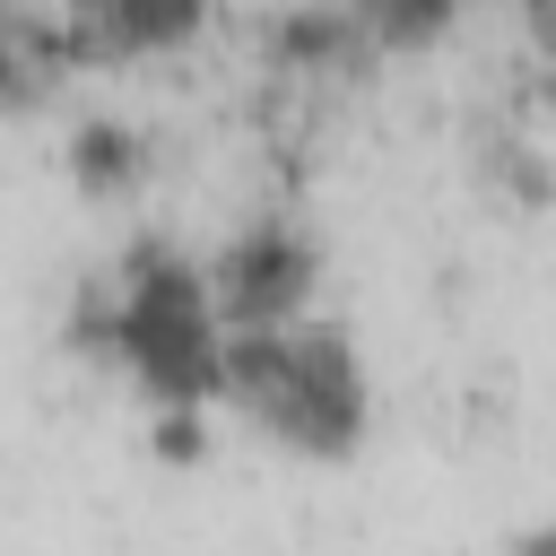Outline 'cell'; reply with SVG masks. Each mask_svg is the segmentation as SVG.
I'll return each instance as SVG.
<instances>
[{
    "instance_id": "7a4b0ae2",
    "label": "cell",
    "mask_w": 556,
    "mask_h": 556,
    "mask_svg": "<svg viewBox=\"0 0 556 556\" xmlns=\"http://www.w3.org/2000/svg\"><path fill=\"white\" fill-rule=\"evenodd\" d=\"M217 400H235L261 434H278L287 452L339 460L365 443L374 417V382L348 330L330 321H269V330H226L217 348Z\"/></svg>"
},
{
    "instance_id": "ba28073f",
    "label": "cell",
    "mask_w": 556,
    "mask_h": 556,
    "mask_svg": "<svg viewBox=\"0 0 556 556\" xmlns=\"http://www.w3.org/2000/svg\"><path fill=\"white\" fill-rule=\"evenodd\" d=\"M339 9L356 17L365 52H417V43H434L469 0H339Z\"/></svg>"
},
{
    "instance_id": "277c9868",
    "label": "cell",
    "mask_w": 556,
    "mask_h": 556,
    "mask_svg": "<svg viewBox=\"0 0 556 556\" xmlns=\"http://www.w3.org/2000/svg\"><path fill=\"white\" fill-rule=\"evenodd\" d=\"M87 35L70 9H35V0H0V113L43 104L70 70H87Z\"/></svg>"
},
{
    "instance_id": "5b68a950",
    "label": "cell",
    "mask_w": 556,
    "mask_h": 556,
    "mask_svg": "<svg viewBox=\"0 0 556 556\" xmlns=\"http://www.w3.org/2000/svg\"><path fill=\"white\" fill-rule=\"evenodd\" d=\"M261 61H269V78H356L374 52L339 0H295V9L261 17Z\"/></svg>"
},
{
    "instance_id": "3957f363",
    "label": "cell",
    "mask_w": 556,
    "mask_h": 556,
    "mask_svg": "<svg viewBox=\"0 0 556 556\" xmlns=\"http://www.w3.org/2000/svg\"><path fill=\"white\" fill-rule=\"evenodd\" d=\"M321 278V243L304 235L295 208H252L208 261H200V287H208V313L235 321V330H269V321H295L304 295Z\"/></svg>"
},
{
    "instance_id": "8992f818",
    "label": "cell",
    "mask_w": 556,
    "mask_h": 556,
    "mask_svg": "<svg viewBox=\"0 0 556 556\" xmlns=\"http://www.w3.org/2000/svg\"><path fill=\"white\" fill-rule=\"evenodd\" d=\"M70 17H78L96 61H156L208 26V0H78Z\"/></svg>"
},
{
    "instance_id": "30bf717a",
    "label": "cell",
    "mask_w": 556,
    "mask_h": 556,
    "mask_svg": "<svg viewBox=\"0 0 556 556\" xmlns=\"http://www.w3.org/2000/svg\"><path fill=\"white\" fill-rule=\"evenodd\" d=\"M61 9H78V0H61Z\"/></svg>"
},
{
    "instance_id": "9c48e42d",
    "label": "cell",
    "mask_w": 556,
    "mask_h": 556,
    "mask_svg": "<svg viewBox=\"0 0 556 556\" xmlns=\"http://www.w3.org/2000/svg\"><path fill=\"white\" fill-rule=\"evenodd\" d=\"M513 556H547V530H521V539H513Z\"/></svg>"
},
{
    "instance_id": "52a82bcc",
    "label": "cell",
    "mask_w": 556,
    "mask_h": 556,
    "mask_svg": "<svg viewBox=\"0 0 556 556\" xmlns=\"http://www.w3.org/2000/svg\"><path fill=\"white\" fill-rule=\"evenodd\" d=\"M61 174H70L87 200H130V191L148 182V130H139V122L96 113V122H78V130H70Z\"/></svg>"
},
{
    "instance_id": "6da1fadb",
    "label": "cell",
    "mask_w": 556,
    "mask_h": 556,
    "mask_svg": "<svg viewBox=\"0 0 556 556\" xmlns=\"http://www.w3.org/2000/svg\"><path fill=\"white\" fill-rule=\"evenodd\" d=\"M61 339H70L78 356H113V365L156 400V417H200V408L217 400L226 321L208 313L200 261H191L174 235H130L122 261L96 269V278L70 295Z\"/></svg>"
}]
</instances>
